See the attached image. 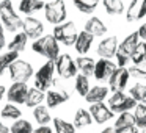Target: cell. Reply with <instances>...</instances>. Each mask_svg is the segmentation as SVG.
<instances>
[{"label":"cell","mask_w":146,"mask_h":133,"mask_svg":"<svg viewBox=\"0 0 146 133\" xmlns=\"http://www.w3.org/2000/svg\"><path fill=\"white\" fill-rule=\"evenodd\" d=\"M0 22L8 32H17L22 28L24 19L14 11L13 2L11 0H2L0 2Z\"/></svg>","instance_id":"6da1fadb"},{"label":"cell","mask_w":146,"mask_h":133,"mask_svg":"<svg viewBox=\"0 0 146 133\" xmlns=\"http://www.w3.org/2000/svg\"><path fill=\"white\" fill-rule=\"evenodd\" d=\"M32 49H33V52L46 57L47 61H55L58 58V55H60V45H58L57 39L52 35L41 36L39 39L33 41Z\"/></svg>","instance_id":"7a4b0ae2"},{"label":"cell","mask_w":146,"mask_h":133,"mask_svg":"<svg viewBox=\"0 0 146 133\" xmlns=\"http://www.w3.org/2000/svg\"><path fill=\"white\" fill-rule=\"evenodd\" d=\"M55 61H46L35 74V88L42 92H47L55 83Z\"/></svg>","instance_id":"3957f363"},{"label":"cell","mask_w":146,"mask_h":133,"mask_svg":"<svg viewBox=\"0 0 146 133\" xmlns=\"http://www.w3.org/2000/svg\"><path fill=\"white\" fill-rule=\"evenodd\" d=\"M138 42H140L138 33L133 32V33H130L121 44H118V52H116V55H115V58H116L119 67H124L127 64V61L130 60V55L133 53V50H135V47L138 45Z\"/></svg>","instance_id":"277c9868"},{"label":"cell","mask_w":146,"mask_h":133,"mask_svg":"<svg viewBox=\"0 0 146 133\" xmlns=\"http://www.w3.org/2000/svg\"><path fill=\"white\" fill-rule=\"evenodd\" d=\"M44 14L47 22L54 24V25H60L66 20V5L63 0H52L44 5Z\"/></svg>","instance_id":"5b68a950"},{"label":"cell","mask_w":146,"mask_h":133,"mask_svg":"<svg viewBox=\"0 0 146 133\" xmlns=\"http://www.w3.org/2000/svg\"><path fill=\"white\" fill-rule=\"evenodd\" d=\"M77 32L76 28V24L74 22H63L60 25H55L54 28V38L57 39L58 44H64V45H74L77 39Z\"/></svg>","instance_id":"8992f818"},{"label":"cell","mask_w":146,"mask_h":133,"mask_svg":"<svg viewBox=\"0 0 146 133\" xmlns=\"http://www.w3.org/2000/svg\"><path fill=\"white\" fill-rule=\"evenodd\" d=\"M137 107V102L133 100L130 95L124 94L123 91L119 92H113V95H110L108 99V108H110L113 113H126V111H130Z\"/></svg>","instance_id":"52a82bcc"},{"label":"cell","mask_w":146,"mask_h":133,"mask_svg":"<svg viewBox=\"0 0 146 133\" xmlns=\"http://www.w3.org/2000/svg\"><path fill=\"white\" fill-rule=\"evenodd\" d=\"M10 78L14 83H27L33 77V67L30 63L22 60H16L10 66Z\"/></svg>","instance_id":"ba28073f"},{"label":"cell","mask_w":146,"mask_h":133,"mask_svg":"<svg viewBox=\"0 0 146 133\" xmlns=\"http://www.w3.org/2000/svg\"><path fill=\"white\" fill-rule=\"evenodd\" d=\"M55 72L61 78H72V77L77 75L76 61L71 58V55H68V53L58 55V58L55 60Z\"/></svg>","instance_id":"9c48e42d"},{"label":"cell","mask_w":146,"mask_h":133,"mask_svg":"<svg viewBox=\"0 0 146 133\" xmlns=\"http://www.w3.org/2000/svg\"><path fill=\"white\" fill-rule=\"evenodd\" d=\"M29 86L27 83H13L10 88L7 89V95L5 97L8 99L10 103L14 105H25L27 100V92H29Z\"/></svg>","instance_id":"30bf717a"},{"label":"cell","mask_w":146,"mask_h":133,"mask_svg":"<svg viewBox=\"0 0 146 133\" xmlns=\"http://www.w3.org/2000/svg\"><path fill=\"white\" fill-rule=\"evenodd\" d=\"M22 30L27 35V38L36 41V39H39L42 36V33H44V25H42V22L39 19H36V17L27 16L25 19H24Z\"/></svg>","instance_id":"8fae6325"},{"label":"cell","mask_w":146,"mask_h":133,"mask_svg":"<svg viewBox=\"0 0 146 133\" xmlns=\"http://www.w3.org/2000/svg\"><path fill=\"white\" fill-rule=\"evenodd\" d=\"M129 69L126 67H116L111 77L108 78V86L113 92H119L124 91V88L127 86V82H129Z\"/></svg>","instance_id":"7c38bea8"},{"label":"cell","mask_w":146,"mask_h":133,"mask_svg":"<svg viewBox=\"0 0 146 133\" xmlns=\"http://www.w3.org/2000/svg\"><path fill=\"white\" fill-rule=\"evenodd\" d=\"M90 114H91L93 120H96L98 124H105L107 120H110L111 117L115 116V113L108 108V105L104 103V102L90 105Z\"/></svg>","instance_id":"4fadbf2b"},{"label":"cell","mask_w":146,"mask_h":133,"mask_svg":"<svg viewBox=\"0 0 146 133\" xmlns=\"http://www.w3.org/2000/svg\"><path fill=\"white\" fill-rule=\"evenodd\" d=\"M116 70V64L110 60H105V58H101L99 61H96L94 66V78L102 82V80H108L111 77V74Z\"/></svg>","instance_id":"5bb4252c"},{"label":"cell","mask_w":146,"mask_h":133,"mask_svg":"<svg viewBox=\"0 0 146 133\" xmlns=\"http://www.w3.org/2000/svg\"><path fill=\"white\" fill-rule=\"evenodd\" d=\"M116 52H118V39H116V36H108V38L102 39V41L99 42V45H98V55L102 57V58H105V60L115 57Z\"/></svg>","instance_id":"9a60e30c"},{"label":"cell","mask_w":146,"mask_h":133,"mask_svg":"<svg viewBox=\"0 0 146 133\" xmlns=\"http://www.w3.org/2000/svg\"><path fill=\"white\" fill-rule=\"evenodd\" d=\"M146 16V0H130L129 8L126 10V17L129 22L143 19Z\"/></svg>","instance_id":"2e32d148"},{"label":"cell","mask_w":146,"mask_h":133,"mask_svg":"<svg viewBox=\"0 0 146 133\" xmlns=\"http://www.w3.org/2000/svg\"><path fill=\"white\" fill-rule=\"evenodd\" d=\"M66 100H69V94L63 89H49L46 92V103L47 108H55L60 107L61 103H64Z\"/></svg>","instance_id":"e0dca14e"},{"label":"cell","mask_w":146,"mask_h":133,"mask_svg":"<svg viewBox=\"0 0 146 133\" xmlns=\"http://www.w3.org/2000/svg\"><path fill=\"white\" fill-rule=\"evenodd\" d=\"M93 39H94V36L90 35V33H86V32H82V33L77 35V39H76V42H74V47H76L77 53H80V57H85V55L90 52L91 44H93Z\"/></svg>","instance_id":"ac0fdd59"},{"label":"cell","mask_w":146,"mask_h":133,"mask_svg":"<svg viewBox=\"0 0 146 133\" xmlns=\"http://www.w3.org/2000/svg\"><path fill=\"white\" fill-rule=\"evenodd\" d=\"M85 32L90 33V35L93 36H104L105 33H107V27L104 25V22H102L99 17H90L88 20H86L85 24Z\"/></svg>","instance_id":"d6986e66"},{"label":"cell","mask_w":146,"mask_h":133,"mask_svg":"<svg viewBox=\"0 0 146 133\" xmlns=\"http://www.w3.org/2000/svg\"><path fill=\"white\" fill-rule=\"evenodd\" d=\"M107 95H108L107 86H94V88H90L88 94L85 95V100L88 103H101V102L105 100Z\"/></svg>","instance_id":"ffe728a7"},{"label":"cell","mask_w":146,"mask_h":133,"mask_svg":"<svg viewBox=\"0 0 146 133\" xmlns=\"http://www.w3.org/2000/svg\"><path fill=\"white\" fill-rule=\"evenodd\" d=\"M44 2L42 0H21L19 2V11L25 16H32L33 13L42 10L44 8Z\"/></svg>","instance_id":"44dd1931"},{"label":"cell","mask_w":146,"mask_h":133,"mask_svg":"<svg viewBox=\"0 0 146 133\" xmlns=\"http://www.w3.org/2000/svg\"><path fill=\"white\" fill-rule=\"evenodd\" d=\"M76 66H77V70H80V74L85 77H90L94 74V66H96V61L93 58H88V57H79L76 60Z\"/></svg>","instance_id":"7402d4cb"},{"label":"cell","mask_w":146,"mask_h":133,"mask_svg":"<svg viewBox=\"0 0 146 133\" xmlns=\"http://www.w3.org/2000/svg\"><path fill=\"white\" fill-rule=\"evenodd\" d=\"M46 100V94L42 91L36 88H30L29 92H27V100H25V105L29 108H35V107H39L42 102Z\"/></svg>","instance_id":"603a6c76"},{"label":"cell","mask_w":146,"mask_h":133,"mask_svg":"<svg viewBox=\"0 0 146 133\" xmlns=\"http://www.w3.org/2000/svg\"><path fill=\"white\" fill-rule=\"evenodd\" d=\"M27 35L25 33H17V35H14V38L11 39L10 42L7 44V47H8V50L10 52H17V53H21L22 50H25V47H27Z\"/></svg>","instance_id":"cb8c5ba5"},{"label":"cell","mask_w":146,"mask_h":133,"mask_svg":"<svg viewBox=\"0 0 146 133\" xmlns=\"http://www.w3.org/2000/svg\"><path fill=\"white\" fill-rule=\"evenodd\" d=\"M91 124H93V117L88 110H83V108L77 110L76 116H74V127L76 128H83V127H88Z\"/></svg>","instance_id":"d4e9b609"},{"label":"cell","mask_w":146,"mask_h":133,"mask_svg":"<svg viewBox=\"0 0 146 133\" xmlns=\"http://www.w3.org/2000/svg\"><path fill=\"white\" fill-rule=\"evenodd\" d=\"M129 127H135V117L130 111L121 113L118 116V119L115 120V130H123V128H129Z\"/></svg>","instance_id":"484cf974"},{"label":"cell","mask_w":146,"mask_h":133,"mask_svg":"<svg viewBox=\"0 0 146 133\" xmlns=\"http://www.w3.org/2000/svg\"><path fill=\"white\" fill-rule=\"evenodd\" d=\"M33 117H35V120L38 122V125H47L52 120L49 108L44 107V105H39V107L33 108Z\"/></svg>","instance_id":"4316f807"},{"label":"cell","mask_w":146,"mask_h":133,"mask_svg":"<svg viewBox=\"0 0 146 133\" xmlns=\"http://www.w3.org/2000/svg\"><path fill=\"white\" fill-rule=\"evenodd\" d=\"M102 5L105 8V13L110 16H118L126 10L123 0H102Z\"/></svg>","instance_id":"83f0119b"},{"label":"cell","mask_w":146,"mask_h":133,"mask_svg":"<svg viewBox=\"0 0 146 133\" xmlns=\"http://www.w3.org/2000/svg\"><path fill=\"white\" fill-rule=\"evenodd\" d=\"M101 0H72L74 7L83 14H91L96 10V7L99 5Z\"/></svg>","instance_id":"f1b7e54d"},{"label":"cell","mask_w":146,"mask_h":133,"mask_svg":"<svg viewBox=\"0 0 146 133\" xmlns=\"http://www.w3.org/2000/svg\"><path fill=\"white\" fill-rule=\"evenodd\" d=\"M17 58H19V53H17V52H10V50H8L7 53L0 55V75H3Z\"/></svg>","instance_id":"f546056e"},{"label":"cell","mask_w":146,"mask_h":133,"mask_svg":"<svg viewBox=\"0 0 146 133\" xmlns=\"http://www.w3.org/2000/svg\"><path fill=\"white\" fill-rule=\"evenodd\" d=\"M133 117L137 128L146 130V103H137V107L133 108Z\"/></svg>","instance_id":"4dcf8cb0"},{"label":"cell","mask_w":146,"mask_h":133,"mask_svg":"<svg viewBox=\"0 0 146 133\" xmlns=\"http://www.w3.org/2000/svg\"><path fill=\"white\" fill-rule=\"evenodd\" d=\"M21 116H22V111H21V108H17V105H14V103H7L2 108V117H3V119L17 120V119H21Z\"/></svg>","instance_id":"1f68e13d"},{"label":"cell","mask_w":146,"mask_h":133,"mask_svg":"<svg viewBox=\"0 0 146 133\" xmlns=\"http://www.w3.org/2000/svg\"><path fill=\"white\" fill-rule=\"evenodd\" d=\"M130 60L133 66H141L143 63H146V42H138L133 53L130 55Z\"/></svg>","instance_id":"d6a6232c"},{"label":"cell","mask_w":146,"mask_h":133,"mask_svg":"<svg viewBox=\"0 0 146 133\" xmlns=\"http://www.w3.org/2000/svg\"><path fill=\"white\" fill-rule=\"evenodd\" d=\"M33 125L27 119H17L10 127V133H33Z\"/></svg>","instance_id":"836d02e7"},{"label":"cell","mask_w":146,"mask_h":133,"mask_svg":"<svg viewBox=\"0 0 146 133\" xmlns=\"http://www.w3.org/2000/svg\"><path fill=\"white\" fill-rule=\"evenodd\" d=\"M52 122H54V132L55 133H76L74 124L68 122V120L61 119V117H55V119H52Z\"/></svg>","instance_id":"e575fe53"},{"label":"cell","mask_w":146,"mask_h":133,"mask_svg":"<svg viewBox=\"0 0 146 133\" xmlns=\"http://www.w3.org/2000/svg\"><path fill=\"white\" fill-rule=\"evenodd\" d=\"M130 97L137 102V103H146V85H138L130 88Z\"/></svg>","instance_id":"d590c367"},{"label":"cell","mask_w":146,"mask_h":133,"mask_svg":"<svg viewBox=\"0 0 146 133\" xmlns=\"http://www.w3.org/2000/svg\"><path fill=\"white\" fill-rule=\"evenodd\" d=\"M76 91L79 92L82 97H85V95L88 94V91H90V80H88V77L82 75V74L76 75Z\"/></svg>","instance_id":"8d00e7d4"},{"label":"cell","mask_w":146,"mask_h":133,"mask_svg":"<svg viewBox=\"0 0 146 133\" xmlns=\"http://www.w3.org/2000/svg\"><path fill=\"white\" fill-rule=\"evenodd\" d=\"M129 75L140 80H146V69H143L141 66H132L129 69Z\"/></svg>","instance_id":"74e56055"},{"label":"cell","mask_w":146,"mask_h":133,"mask_svg":"<svg viewBox=\"0 0 146 133\" xmlns=\"http://www.w3.org/2000/svg\"><path fill=\"white\" fill-rule=\"evenodd\" d=\"M33 133H55V132L49 125H39L38 128L33 130Z\"/></svg>","instance_id":"f35d334b"},{"label":"cell","mask_w":146,"mask_h":133,"mask_svg":"<svg viewBox=\"0 0 146 133\" xmlns=\"http://www.w3.org/2000/svg\"><path fill=\"white\" fill-rule=\"evenodd\" d=\"M3 47H7V41H5V30H3V25L0 22V50Z\"/></svg>","instance_id":"ab89813d"},{"label":"cell","mask_w":146,"mask_h":133,"mask_svg":"<svg viewBox=\"0 0 146 133\" xmlns=\"http://www.w3.org/2000/svg\"><path fill=\"white\" fill-rule=\"evenodd\" d=\"M137 33H138V38L143 39V41L146 42V24H143V25L138 28V32H137Z\"/></svg>","instance_id":"60d3db41"},{"label":"cell","mask_w":146,"mask_h":133,"mask_svg":"<svg viewBox=\"0 0 146 133\" xmlns=\"http://www.w3.org/2000/svg\"><path fill=\"white\" fill-rule=\"evenodd\" d=\"M116 133H140L137 127H129V128H123V130H115Z\"/></svg>","instance_id":"b9f144b4"},{"label":"cell","mask_w":146,"mask_h":133,"mask_svg":"<svg viewBox=\"0 0 146 133\" xmlns=\"http://www.w3.org/2000/svg\"><path fill=\"white\" fill-rule=\"evenodd\" d=\"M0 133H10V128H8L2 120H0Z\"/></svg>","instance_id":"7bdbcfd3"},{"label":"cell","mask_w":146,"mask_h":133,"mask_svg":"<svg viewBox=\"0 0 146 133\" xmlns=\"http://www.w3.org/2000/svg\"><path fill=\"white\" fill-rule=\"evenodd\" d=\"M7 95V88H5L3 85H0V102H2V99Z\"/></svg>","instance_id":"ee69618b"},{"label":"cell","mask_w":146,"mask_h":133,"mask_svg":"<svg viewBox=\"0 0 146 133\" xmlns=\"http://www.w3.org/2000/svg\"><path fill=\"white\" fill-rule=\"evenodd\" d=\"M101 133H116V132H115V128H113V127H108V128H104Z\"/></svg>","instance_id":"f6af8a7d"},{"label":"cell","mask_w":146,"mask_h":133,"mask_svg":"<svg viewBox=\"0 0 146 133\" xmlns=\"http://www.w3.org/2000/svg\"><path fill=\"white\" fill-rule=\"evenodd\" d=\"M140 133H146V130H143V132H140Z\"/></svg>","instance_id":"bcb514c9"}]
</instances>
